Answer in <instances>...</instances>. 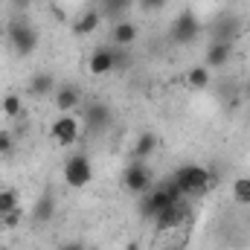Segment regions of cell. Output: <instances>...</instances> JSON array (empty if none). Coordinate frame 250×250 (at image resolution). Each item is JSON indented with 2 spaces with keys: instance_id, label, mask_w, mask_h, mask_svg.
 Listing matches in <instances>:
<instances>
[{
  "instance_id": "cell-14",
  "label": "cell",
  "mask_w": 250,
  "mask_h": 250,
  "mask_svg": "<svg viewBox=\"0 0 250 250\" xmlns=\"http://www.w3.org/2000/svg\"><path fill=\"white\" fill-rule=\"evenodd\" d=\"M137 35H140V29H137V23L134 21H125L120 18L117 23H114V32H111V41H114V47H131L134 41H137Z\"/></svg>"
},
{
  "instance_id": "cell-23",
  "label": "cell",
  "mask_w": 250,
  "mask_h": 250,
  "mask_svg": "<svg viewBox=\"0 0 250 250\" xmlns=\"http://www.w3.org/2000/svg\"><path fill=\"white\" fill-rule=\"evenodd\" d=\"M21 221H23L21 207H18V209H12V212H6V215H0V224H3V227H18Z\"/></svg>"
},
{
  "instance_id": "cell-6",
  "label": "cell",
  "mask_w": 250,
  "mask_h": 250,
  "mask_svg": "<svg viewBox=\"0 0 250 250\" xmlns=\"http://www.w3.org/2000/svg\"><path fill=\"white\" fill-rule=\"evenodd\" d=\"M111 123H114V111H111L108 102H87L82 108V128L84 131L99 134V131H105Z\"/></svg>"
},
{
  "instance_id": "cell-13",
  "label": "cell",
  "mask_w": 250,
  "mask_h": 250,
  "mask_svg": "<svg viewBox=\"0 0 250 250\" xmlns=\"http://www.w3.org/2000/svg\"><path fill=\"white\" fill-rule=\"evenodd\" d=\"M230 56H233V44H227V41H209V47L204 53V67L221 70V67L230 64Z\"/></svg>"
},
{
  "instance_id": "cell-5",
  "label": "cell",
  "mask_w": 250,
  "mask_h": 250,
  "mask_svg": "<svg viewBox=\"0 0 250 250\" xmlns=\"http://www.w3.org/2000/svg\"><path fill=\"white\" fill-rule=\"evenodd\" d=\"M151 166L146 160H134L131 166H125L123 172V187L131 192V195H146L151 189Z\"/></svg>"
},
{
  "instance_id": "cell-10",
  "label": "cell",
  "mask_w": 250,
  "mask_h": 250,
  "mask_svg": "<svg viewBox=\"0 0 250 250\" xmlns=\"http://www.w3.org/2000/svg\"><path fill=\"white\" fill-rule=\"evenodd\" d=\"M184 221H187V207H184V201H178V204H172V207H166V209H160V212L154 215V227H157L160 233H169V230L181 227Z\"/></svg>"
},
{
  "instance_id": "cell-17",
  "label": "cell",
  "mask_w": 250,
  "mask_h": 250,
  "mask_svg": "<svg viewBox=\"0 0 250 250\" xmlns=\"http://www.w3.org/2000/svg\"><path fill=\"white\" fill-rule=\"evenodd\" d=\"M154 148H157V134L154 131H143L140 137H137V143H134V160H148L151 154H154Z\"/></svg>"
},
{
  "instance_id": "cell-22",
  "label": "cell",
  "mask_w": 250,
  "mask_h": 250,
  "mask_svg": "<svg viewBox=\"0 0 250 250\" xmlns=\"http://www.w3.org/2000/svg\"><path fill=\"white\" fill-rule=\"evenodd\" d=\"M18 209V192L15 189H0V215Z\"/></svg>"
},
{
  "instance_id": "cell-15",
  "label": "cell",
  "mask_w": 250,
  "mask_h": 250,
  "mask_svg": "<svg viewBox=\"0 0 250 250\" xmlns=\"http://www.w3.org/2000/svg\"><path fill=\"white\" fill-rule=\"evenodd\" d=\"M99 23H102V12H99V9H84V12L73 21V32H76V35H90V32L99 29Z\"/></svg>"
},
{
  "instance_id": "cell-9",
  "label": "cell",
  "mask_w": 250,
  "mask_h": 250,
  "mask_svg": "<svg viewBox=\"0 0 250 250\" xmlns=\"http://www.w3.org/2000/svg\"><path fill=\"white\" fill-rule=\"evenodd\" d=\"M56 209H59V201H56V195H53V192H44V195H38V201L32 204V212H29V218H32V224L44 227V224H50V221L56 218Z\"/></svg>"
},
{
  "instance_id": "cell-3",
  "label": "cell",
  "mask_w": 250,
  "mask_h": 250,
  "mask_svg": "<svg viewBox=\"0 0 250 250\" xmlns=\"http://www.w3.org/2000/svg\"><path fill=\"white\" fill-rule=\"evenodd\" d=\"M64 184L70 189H84L90 181H93V163L84 151H76L64 160Z\"/></svg>"
},
{
  "instance_id": "cell-19",
  "label": "cell",
  "mask_w": 250,
  "mask_h": 250,
  "mask_svg": "<svg viewBox=\"0 0 250 250\" xmlns=\"http://www.w3.org/2000/svg\"><path fill=\"white\" fill-rule=\"evenodd\" d=\"M131 3L134 0H99V12H102V18H123L131 9Z\"/></svg>"
},
{
  "instance_id": "cell-8",
  "label": "cell",
  "mask_w": 250,
  "mask_h": 250,
  "mask_svg": "<svg viewBox=\"0 0 250 250\" xmlns=\"http://www.w3.org/2000/svg\"><path fill=\"white\" fill-rule=\"evenodd\" d=\"M242 18L239 15H233V12H224V15H218L215 18V23H212V41H227V44H233L239 35H242Z\"/></svg>"
},
{
  "instance_id": "cell-4",
  "label": "cell",
  "mask_w": 250,
  "mask_h": 250,
  "mask_svg": "<svg viewBox=\"0 0 250 250\" xmlns=\"http://www.w3.org/2000/svg\"><path fill=\"white\" fill-rule=\"evenodd\" d=\"M198 35H201V21H198V15H195L192 9L178 12V15H175V21L169 23V41H172V44H178V47L192 44Z\"/></svg>"
},
{
  "instance_id": "cell-29",
  "label": "cell",
  "mask_w": 250,
  "mask_h": 250,
  "mask_svg": "<svg viewBox=\"0 0 250 250\" xmlns=\"http://www.w3.org/2000/svg\"><path fill=\"white\" fill-rule=\"evenodd\" d=\"M248 117H250V111H248Z\"/></svg>"
},
{
  "instance_id": "cell-24",
  "label": "cell",
  "mask_w": 250,
  "mask_h": 250,
  "mask_svg": "<svg viewBox=\"0 0 250 250\" xmlns=\"http://www.w3.org/2000/svg\"><path fill=\"white\" fill-rule=\"evenodd\" d=\"M12 146H15V137L9 131H0V157H6L12 151Z\"/></svg>"
},
{
  "instance_id": "cell-25",
  "label": "cell",
  "mask_w": 250,
  "mask_h": 250,
  "mask_svg": "<svg viewBox=\"0 0 250 250\" xmlns=\"http://www.w3.org/2000/svg\"><path fill=\"white\" fill-rule=\"evenodd\" d=\"M140 9L143 12H160V9H166V0H140Z\"/></svg>"
},
{
  "instance_id": "cell-20",
  "label": "cell",
  "mask_w": 250,
  "mask_h": 250,
  "mask_svg": "<svg viewBox=\"0 0 250 250\" xmlns=\"http://www.w3.org/2000/svg\"><path fill=\"white\" fill-rule=\"evenodd\" d=\"M0 111H3L9 120H18V117L23 114V99H21L18 93H9V96H3V102H0Z\"/></svg>"
},
{
  "instance_id": "cell-1",
  "label": "cell",
  "mask_w": 250,
  "mask_h": 250,
  "mask_svg": "<svg viewBox=\"0 0 250 250\" xmlns=\"http://www.w3.org/2000/svg\"><path fill=\"white\" fill-rule=\"evenodd\" d=\"M172 178H175V184L181 187L184 198H187V195H201V192H207L209 184H212V172H209L207 166H201V163H181V166L172 172Z\"/></svg>"
},
{
  "instance_id": "cell-27",
  "label": "cell",
  "mask_w": 250,
  "mask_h": 250,
  "mask_svg": "<svg viewBox=\"0 0 250 250\" xmlns=\"http://www.w3.org/2000/svg\"><path fill=\"white\" fill-rule=\"evenodd\" d=\"M59 250H87V245H82V242H64Z\"/></svg>"
},
{
  "instance_id": "cell-26",
  "label": "cell",
  "mask_w": 250,
  "mask_h": 250,
  "mask_svg": "<svg viewBox=\"0 0 250 250\" xmlns=\"http://www.w3.org/2000/svg\"><path fill=\"white\" fill-rule=\"evenodd\" d=\"M32 3H35V0H9V6H12V9H18V12H23V9H29Z\"/></svg>"
},
{
  "instance_id": "cell-11",
  "label": "cell",
  "mask_w": 250,
  "mask_h": 250,
  "mask_svg": "<svg viewBox=\"0 0 250 250\" xmlns=\"http://www.w3.org/2000/svg\"><path fill=\"white\" fill-rule=\"evenodd\" d=\"M87 70L90 76H108L117 70V59H114V47H96L87 59Z\"/></svg>"
},
{
  "instance_id": "cell-12",
  "label": "cell",
  "mask_w": 250,
  "mask_h": 250,
  "mask_svg": "<svg viewBox=\"0 0 250 250\" xmlns=\"http://www.w3.org/2000/svg\"><path fill=\"white\" fill-rule=\"evenodd\" d=\"M53 105H56V111H62V114H73L79 105H82V87H76V84H59L56 87V93H53Z\"/></svg>"
},
{
  "instance_id": "cell-7",
  "label": "cell",
  "mask_w": 250,
  "mask_h": 250,
  "mask_svg": "<svg viewBox=\"0 0 250 250\" xmlns=\"http://www.w3.org/2000/svg\"><path fill=\"white\" fill-rule=\"evenodd\" d=\"M79 134H82V120L73 117V114H62V117H56L53 125H50V137L59 146H73L79 140Z\"/></svg>"
},
{
  "instance_id": "cell-18",
  "label": "cell",
  "mask_w": 250,
  "mask_h": 250,
  "mask_svg": "<svg viewBox=\"0 0 250 250\" xmlns=\"http://www.w3.org/2000/svg\"><path fill=\"white\" fill-rule=\"evenodd\" d=\"M187 84L192 90H204L209 82H212V76H209V67H204V64H198V67H189L187 70Z\"/></svg>"
},
{
  "instance_id": "cell-21",
  "label": "cell",
  "mask_w": 250,
  "mask_h": 250,
  "mask_svg": "<svg viewBox=\"0 0 250 250\" xmlns=\"http://www.w3.org/2000/svg\"><path fill=\"white\" fill-rule=\"evenodd\" d=\"M233 201L242 204V207H250V178H236L233 181Z\"/></svg>"
},
{
  "instance_id": "cell-28",
  "label": "cell",
  "mask_w": 250,
  "mask_h": 250,
  "mask_svg": "<svg viewBox=\"0 0 250 250\" xmlns=\"http://www.w3.org/2000/svg\"><path fill=\"white\" fill-rule=\"evenodd\" d=\"M128 250H137V245H134V242H131V245H128Z\"/></svg>"
},
{
  "instance_id": "cell-2",
  "label": "cell",
  "mask_w": 250,
  "mask_h": 250,
  "mask_svg": "<svg viewBox=\"0 0 250 250\" xmlns=\"http://www.w3.org/2000/svg\"><path fill=\"white\" fill-rule=\"evenodd\" d=\"M6 41H9V47L23 59V56H32L35 50H38V29L29 23V21H23V18H12L9 23H6Z\"/></svg>"
},
{
  "instance_id": "cell-16",
  "label": "cell",
  "mask_w": 250,
  "mask_h": 250,
  "mask_svg": "<svg viewBox=\"0 0 250 250\" xmlns=\"http://www.w3.org/2000/svg\"><path fill=\"white\" fill-rule=\"evenodd\" d=\"M26 93L29 96H50L56 93V76L53 73H35L26 84Z\"/></svg>"
},
{
  "instance_id": "cell-30",
  "label": "cell",
  "mask_w": 250,
  "mask_h": 250,
  "mask_svg": "<svg viewBox=\"0 0 250 250\" xmlns=\"http://www.w3.org/2000/svg\"><path fill=\"white\" fill-rule=\"evenodd\" d=\"M0 131H3V128H0Z\"/></svg>"
}]
</instances>
